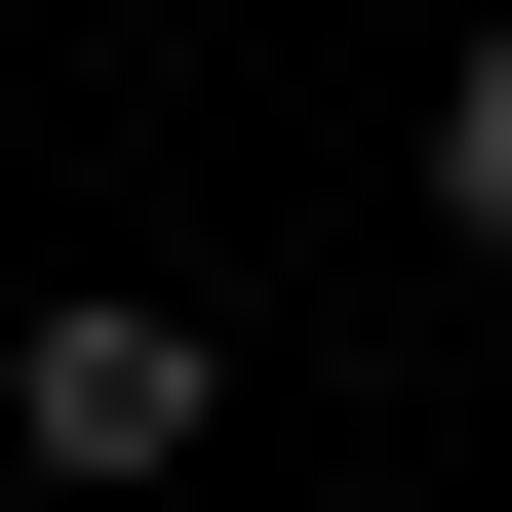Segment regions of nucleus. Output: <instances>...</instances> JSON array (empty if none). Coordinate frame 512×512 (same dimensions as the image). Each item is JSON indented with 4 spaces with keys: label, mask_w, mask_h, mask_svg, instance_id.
Here are the masks:
<instances>
[{
    "label": "nucleus",
    "mask_w": 512,
    "mask_h": 512,
    "mask_svg": "<svg viewBox=\"0 0 512 512\" xmlns=\"http://www.w3.org/2000/svg\"><path fill=\"white\" fill-rule=\"evenodd\" d=\"M434 197H473V237H512V40H473V119H434Z\"/></svg>",
    "instance_id": "obj_2"
},
{
    "label": "nucleus",
    "mask_w": 512,
    "mask_h": 512,
    "mask_svg": "<svg viewBox=\"0 0 512 512\" xmlns=\"http://www.w3.org/2000/svg\"><path fill=\"white\" fill-rule=\"evenodd\" d=\"M0 434H40V473H197V316H119V276H79V316L0 355Z\"/></svg>",
    "instance_id": "obj_1"
}]
</instances>
